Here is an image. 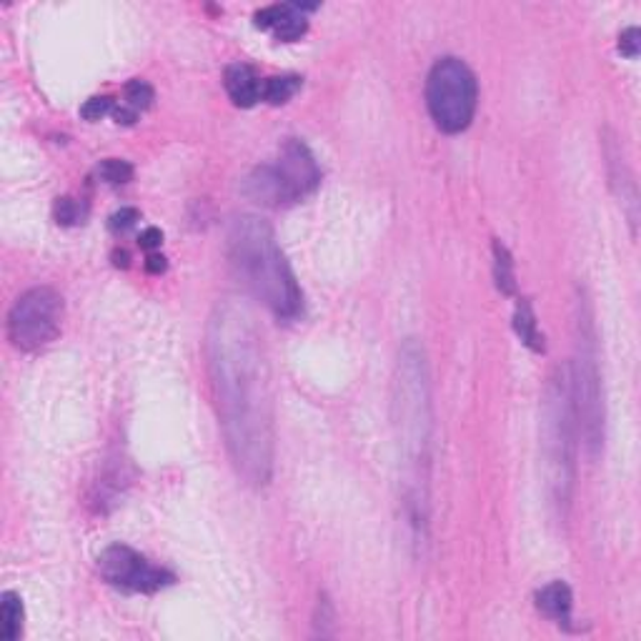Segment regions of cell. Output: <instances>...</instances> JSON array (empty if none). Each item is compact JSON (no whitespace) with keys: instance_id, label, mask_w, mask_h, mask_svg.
I'll return each instance as SVG.
<instances>
[{"instance_id":"6da1fadb","label":"cell","mask_w":641,"mask_h":641,"mask_svg":"<svg viewBox=\"0 0 641 641\" xmlns=\"http://www.w3.org/2000/svg\"><path fill=\"white\" fill-rule=\"evenodd\" d=\"M226 448L246 484L266 486L273 474V404L263 336L253 313L236 299L215 306L205 333Z\"/></svg>"},{"instance_id":"7a4b0ae2","label":"cell","mask_w":641,"mask_h":641,"mask_svg":"<svg viewBox=\"0 0 641 641\" xmlns=\"http://www.w3.org/2000/svg\"><path fill=\"white\" fill-rule=\"evenodd\" d=\"M394 428L404 458V496L411 524L421 531L426 526L428 509V451H431V384L424 346L416 339H406L399 349L394 373Z\"/></svg>"},{"instance_id":"3957f363","label":"cell","mask_w":641,"mask_h":641,"mask_svg":"<svg viewBox=\"0 0 641 641\" xmlns=\"http://www.w3.org/2000/svg\"><path fill=\"white\" fill-rule=\"evenodd\" d=\"M226 253L236 278L256 301L281 320L303 313V291L283 256L268 221L258 215H238L228 226Z\"/></svg>"},{"instance_id":"277c9868","label":"cell","mask_w":641,"mask_h":641,"mask_svg":"<svg viewBox=\"0 0 641 641\" xmlns=\"http://www.w3.org/2000/svg\"><path fill=\"white\" fill-rule=\"evenodd\" d=\"M576 416H573L569 363L549 379L544 399V454L552 504L566 514L576 481Z\"/></svg>"},{"instance_id":"5b68a950","label":"cell","mask_w":641,"mask_h":641,"mask_svg":"<svg viewBox=\"0 0 641 641\" xmlns=\"http://www.w3.org/2000/svg\"><path fill=\"white\" fill-rule=\"evenodd\" d=\"M569 386H572L573 416L576 431L589 457H599L604 447V428H606V408H604L602 371H599V353H596V333H594L592 313L583 303L579 313V341L576 356L569 363Z\"/></svg>"},{"instance_id":"8992f818","label":"cell","mask_w":641,"mask_h":641,"mask_svg":"<svg viewBox=\"0 0 641 641\" xmlns=\"http://www.w3.org/2000/svg\"><path fill=\"white\" fill-rule=\"evenodd\" d=\"M320 184V168L311 148L299 138H289L278 156L253 168L243 184V194L256 204L281 208L311 195Z\"/></svg>"},{"instance_id":"52a82bcc","label":"cell","mask_w":641,"mask_h":641,"mask_svg":"<svg viewBox=\"0 0 641 641\" xmlns=\"http://www.w3.org/2000/svg\"><path fill=\"white\" fill-rule=\"evenodd\" d=\"M478 103L474 70L454 56L438 58L426 79V106L438 131L461 133L471 126Z\"/></svg>"},{"instance_id":"ba28073f","label":"cell","mask_w":641,"mask_h":641,"mask_svg":"<svg viewBox=\"0 0 641 641\" xmlns=\"http://www.w3.org/2000/svg\"><path fill=\"white\" fill-rule=\"evenodd\" d=\"M63 296L50 286L20 293L8 313V339L18 351H40L58 339L63 326Z\"/></svg>"},{"instance_id":"9c48e42d","label":"cell","mask_w":641,"mask_h":641,"mask_svg":"<svg viewBox=\"0 0 641 641\" xmlns=\"http://www.w3.org/2000/svg\"><path fill=\"white\" fill-rule=\"evenodd\" d=\"M98 572L113 589L128 594H156L175 582V573L158 566L126 544L106 546L98 556Z\"/></svg>"},{"instance_id":"30bf717a","label":"cell","mask_w":641,"mask_h":641,"mask_svg":"<svg viewBox=\"0 0 641 641\" xmlns=\"http://www.w3.org/2000/svg\"><path fill=\"white\" fill-rule=\"evenodd\" d=\"M316 10V5L306 3H276L268 8H261L253 16V26L261 30H273V36L286 43L299 40L309 30L306 13Z\"/></svg>"},{"instance_id":"8fae6325","label":"cell","mask_w":641,"mask_h":641,"mask_svg":"<svg viewBox=\"0 0 641 641\" xmlns=\"http://www.w3.org/2000/svg\"><path fill=\"white\" fill-rule=\"evenodd\" d=\"M224 86L228 98L238 108H253L261 100L263 80L256 76V70L246 63H234L224 73Z\"/></svg>"},{"instance_id":"7c38bea8","label":"cell","mask_w":641,"mask_h":641,"mask_svg":"<svg viewBox=\"0 0 641 641\" xmlns=\"http://www.w3.org/2000/svg\"><path fill=\"white\" fill-rule=\"evenodd\" d=\"M536 609L546 614L549 619L569 626L572 624V609H573V594L569 589V583L552 582L546 583L544 589L536 592Z\"/></svg>"},{"instance_id":"4fadbf2b","label":"cell","mask_w":641,"mask_h":641,"mask_svg":"<svg viewBox=\"0 0 641 641\" xmlns=\"http://www.w3.org/2000/svg\"><path fill=\"white\" fill-rule=\"evenodd\" d=\"M514 329L524 346H529V349L536 351V353H544V333L536 326L534 309H531V301H529V299H521V301L516 303Z\"/></svg>"},{"instance_id":"5bb4252c","label":"cell","mask_w":641,"mask_h":641,"mask_svg":"<svg viewBox=\"0 0 641 641\" xmlns=\"http://www.w3.org/2000/svg\"><path fill=\"white\" fill-rule=\"evenodd\" d=\"M23 602L16 592H5L0 596V639L16 641L23 634Z\"/></svg>"},{"instance_id":"9a60e30c","label":"cell","mask_w":641,"mask_h":641,"mask_svg":"<svg viewBox=\"0 0 641 641\" xmlns=\"http://www.w3.org/2000/svg\"><path fill=\"white\" fill-rule=\"evenodd\" d=\"M494 281L496 289L504 293V296H514L516 293L514 258H511L509 248L499 238L494 241Z\"/></svg>"},{"instance_id":"2e32d148","label":"cell","mask_w":641,"mask_h":641,"mask_svg":"<svg viewBox=\"0 0 641 641\" xmlns=\"http://www.w3.org/2000/svg\"><path fill=\"white\" fill-rule=\"evenodd\" d=\"M299 88H301L299 76H273V79L263 80L261 100L271 103V106H283L299 93Z\"/></svg>"},{"instance_id":"e0dca14e","label":"cell","mask_w":641,"mask_h":641,"mask_svg":"<svg viewBox=\"0 0 641 641\" xmlns=\"http://www.w3.org/2000/svg\"><path fill=\"white\" fill-rule=\"evenodd\" d=\"M153 98H156V93H153L151 83L136 79V80H131V83L123 88V103H121V106L128 108V110H133L136 116H141L146 108H151Z\"/></svg>"},{"instance_id":"ac0fdd59","label":"cell","mask_w":641,"mask_h":641,"mask_svg":"<svg viewBox=\"0 0 641 641\" xmlns=\"http://www.w3.org/2000/svg\"><path fill=\"white\" fill-rule=\"evenodd\" d=\"M96 173L103 184L123 185L133 178V165L128 161H121V158H106V161L98 163Z\"/></svg>"},{"instance_id":"d6986e66","label":"cell","mask_w":641,"mask_h":641,"mask_svg":"<svg viewBox=\"0 0 641 641\" xmlns=\"http://www.w3.org/2000/svg\"><path fill=\"white\" fill-rule=\"evenodd\" d=\"M53 215H56V221H58L60 226H76L83 221L86 211L80 208V204L76 201V198L63 195V198H58L56 205H53Z\"/></svg>"},{"instance_id":"ffe728a7","label":"cell","mask_w":641,"mask_h":641,"mask_svg":"<svg viewBox=\"0 0 641 641\" xmlns=\"http://www.w3.org/2000/svg\"><path fill=\"white\" fill-rule=\"evenodd\" d=\"M113 110H116V106H113V98L96 96L83 103V108H80V116L86 118V121H90V123H96V121H100V118H106L108 113H113Z\"/></svg>"},{"instance_id":"44dd1931","label":"cell","mask_w":641,"mask_h":641,"mask_svg":"<svg viewBox=\"0 0 641 641\" xmlns=\"http://www.w3.org/2000/svg\"><path fill=\"white\" fill-rule=\"evenodd\" d=\"M138 218H141V214H138L136 208H121V211H116V214L108 218V228L113 234H126L128 228L136 226Z\"/></svg>"},{"instance_id":"7402d4cb","label":"cell","mask_w":641,"mask_h":641,"mask_svg":"<svg viewBox=\"0 0 641 641\" xmlns=\"http://www.w3.org/2000/svg\"><path fill=\"white\" fill-rule=\"evenodd\" d=\"M641 48V33L639 28H626L619 36V53L626 58H636Z\"/></svg>"},{"instance_id":"603a6c76","label":"cell","mask_w":641,"mask_h":641,"mask_svg":"<svg viewBox=\"0 0 641 641\" xmlns=\"http://www.w3.org/2000/svg\"><path fill=\"white\" fill-rule=\"evenodd\" d=\"M138 243H141V248L153 251V248H158V246L163 243V234H161L158 228H146V231L141 234V238H138Z\"/></svg>"},{"instance_id":"cb8c5ba5","label":"cell","mask_w":641,"mask_h":641,"mask_svg":"<svg viewBox=\"0 0 641 641\" xmlns=\"http://www.w3.org/2000/svg\"><path fill=\"white\" fill-rule=\"evenodd\" d=\"M165 268H168V263H165L163 256H156V253H151L146 261V271L148 273H163Z\"/></svg>"},{"instance_id":"d4e9b609","label":"cell","mask_w":641,"mask_h":641,"mask_svg":"<svg viewBox=\"0 0 641 641\" xmlns=\"http://www.w3.org/2000/svg\"><path fill=\"white\" fill-rule=\"evenodd\" d=\"M116 266H123V268H128V253L126 251H116Z\"/></svg>"}]
</instances>
